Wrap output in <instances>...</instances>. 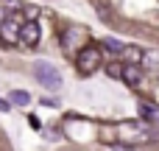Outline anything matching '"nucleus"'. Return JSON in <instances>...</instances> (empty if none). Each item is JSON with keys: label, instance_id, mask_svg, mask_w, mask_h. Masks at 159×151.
<instances>
[{"label": "nucleus", "instance_id": "obj_1", "mask_svg": "<svg viewBox=\"0 0 159 151\" xmlns=\"http://www.w3.org/2000/svg\"><path fill=\"white\" fill-rule=\"evenodd\" d=\"M101 45H95V42H89V45H84L81 50H78V56H75V67H78V73H84V76H89V73H95L98 67H101Z\"/></svg>", "mask_w": 159, "mask_h": 151}, {"label": "nucleus", "instance_id": "obj_2", "mask_svg": "<svg viewBox=\"0 0 159 151\" xmlns=\"http://www.w3.org/2000/svg\"><path fill=\"white\" fill-rule=\"evenodd\" d=\"M34 76H36V81H39L42 87H48V90H59V87H61V73H59L50 62H36V64H34Z\"/></svg>", "mask_w": 159, "mask_h": 151}, {"label": "nucleus", "instance_id": "obj_3", "mask_svg": "<svg viewBox=\"0 0 159 151\" xmlns=\"http://www.w3.org/2000/svg\"><path fill=\"white\" fill-rule=\"evenodd\" d=\"M22 14H11V17H6L3 22H0V39L6 42V45H17L20 42V28H22Z\"/></svg>", "mask_w": 159, "mask_h": 151}, {"label": "nucleus", "instance_id": "obj_4", "mask_svg": "<svg viewBox=\"0 0 159 151\" xmlns=\"http://www.w3.org/2000/svg\"><path fill=\"white\" fill-rule=\"evenodd\" d=\"M39 36H42L39 22H36V20H25L22 28H20V42H22L25 48H34V45L39 42Z\"/></svg>", "mask_w": 159, "mask_h": 151}, {"label": "nucleus", "instance_id": "obj_5", "mask_svg": "<svg viewBox=\"0 0 159 151\" xmlns=\"http://www.w3.org/2000/svg\"><path fill=\"white\" fill-rule=\"evenodd\" d=\"M120 81H126L129 87H140V84H143V67H137V64H126Z\"/></svg>", "mask_w": 159, "mask_h": 151}, {"label": "nucleus", "instance_id": "obj_6", "mask_svg": "<svg viewBox=\"0 0 159 151\" xmlns=\"http://www.w3.org/2000/svg\"><path fill=\"white\" fill-rule=\"evenodd\" d=\"M143 70H159V50H143Z\"/></svg>", "mask_w": 159, "mask_h": 151}, {"label": "nucleus", "instance_id": "obj_7", "mask_svg": "<svg viewBox=\"0 0 159 151\" xmlns=\"http://www.w3.org/2000/svg\"><path fill=\"white\" fill-rule=\"evenodd\" d=\"M123 59H126V64H137V67H140V62H143V48H137V45H126Z\"/></svg>", "mask_w": 159, "mask_h": 151}, {"label": "nucleus", "instance_id": "obj_8", "mask_svg": "<svg viewBox=\"0 0 159 151\" xmlns=\"http://www.w3.org/2000/svg\"><path fill=\"white\" fill-rule=\"evenodd\" d=\"M8 104H14V106H28V104H31V95H28L25 90H11Z\"/></svg>", "mask_w": 159, "mask_h": 151}, {"label": "nucleus", "instance_id": "obj_9", "mask_svg": "<svg viewBox=\"0 0 159 151\" xmlns=\"http://www.w3.org/2000/svg\"><path fill=\"white\" fill-rule=\"evenodd\" d=\"M103 48L112 50L115 56H123V50H126V45H123L120 39H115V36H106V39H103Z\"/></svg>", "mask_w": 159, "mask_h": 151}, {"label": "nucleus", "instance_id": "obj_10", "mask_svg": "<svg viewBox=\"0 0 159 151\" xmlns=\"http://www.w3.org/2000/svg\"><path fill=\"white\" fill-rule=\"evenodd\" d=\"M123 67H126V62H109L106 64V76L109 78H123Z\"/></svg>", "mask_w": 159, "mask_h": 151}, {"label": "nucleus", "instance_id": "obj_11", "mask_svg": "<svg viewBox=\"0 0 159 151\" xmlns=\"http://www.w3.org/2000/svg\"><path fill=\"white\" fill-rule=\"evenodd\" d=\"M140 112H143L145 118H151V115H157V109H154V106H148V104H140Z\"/></svg>", "mask_w": 159, "mask_h": 151}, {"label": "nucleus", "instance_id": "obj_12", "mask_svg": "<svg viewBox=\"0 0 159 151\" xmlns=\"http://www.w3.org/2000/svg\"><path fill=\"white\" fill-rule=\"evenodd\" d=\"M112 151H131L129 146H123V143H112Z\"/></svg>", "mask_w": 159, "mask_h": 151}, {"label": "nucleus", "instance_id": "obj_13", "mask_svg": "<svg viewBox=\"0 0 159 151\" xmlns=\"http://www.w3.org/2000/svg\"><path fill=\"white\" fill-rule=\"evenodd\" d=\"M8 106H11V104H8V101H3V98H0V112H8Z\"/></svg>", "mask_w": 159, "mask_h": 151}, {"label": "nucleus", "instance_id": "obj_14", "mask_svg": "<svg viewBox=\"0 0 159 151\" xmlns=\"http://www.w3.org/2000/svg\"><path fill=\"white\" fill-rule=\"evenodd\" d=\"M3 20H6V14H3V8H0V22H3Z\"/></svg>", "mask_w": 159, "mask_h": 151}]
</instances>
